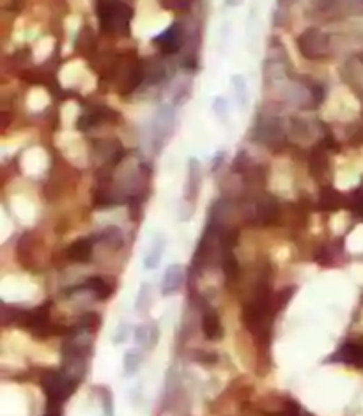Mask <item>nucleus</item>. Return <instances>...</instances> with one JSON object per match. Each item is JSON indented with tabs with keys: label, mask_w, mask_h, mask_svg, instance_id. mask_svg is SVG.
Listing matches in <instances>:
<instances>
[{
	"label": "nucleus",
	"mask_w": 363,
	"mask_h": 416,
	"mask_svg": "<svg viewBox=\"0 0 363 416\" xmlns=\"http://www.w3.org/2000/svg\"><path fill=\"white\" fill-rule=\"evenodd\" d=\"M94 241L96 237H80L76 241L71 243L66 248V259L74 264H86L90 261L94 252Z\"/></svg>",
	"instance_id": "nucleus-4"
},
{
	"label": "nucleus",
	"mask_w": 363,
	"mask_h": 416,
	"mask_svg": "<svg viewBox=\"0 0 363 416\" xmlns=\"http://www.w3.org/2000/svg\"><path fill=\"white\" fill-rule=\"evenodd\" d=\"M298 47L307 58L319 61V58L326 57V51H328V35L317 29H307L298 38Z\"/></svg>",
	"instance_id": "nucleus-3"
},
{
	"label": "nucleus",
	"mask_w": 363,
	"mask_h": 416,
	"mask_svg": "<svg viewBox=\"0 0 363 416\" xmlns=\"http://www.w3.org/2000/svg\"><path fill=\"white\" fill-rule=\"evenodd\" d=\"M213 112H215V115L218 117V119H222V121L225 119V117H229L225 97H216L215 103H213Z\"/></svg>",
	"instance_id": "nucleus-20"
},
{
	"label": "nucleus",
	"mask_w": 363,
	"mask_h": 416,
	"mask_svg": "<svg viewBox=\"0 0 363 416\" xmlns=\"http://www.w3.org/2000/svg\"><path fill=\"white\" fill-rule=\"evenodd\" d=\"M188 184H186V200L188 204H195L197 195H199L200 188V163L197 160H190L188 165Z\"/></svg>",
	"instance_id": "nucleus-9"
},
{
	"label": "nucleus",
	"mask_w": 363,
	"mask_h": 416,
	"mask_svg": "<svg viewBox=\"0 0 363 416\" xmlns=\"http://www.w3.org/2000/svg\"><path fill=\"white\" fill-rule=\"evenodd\" d=\"M135 342L144 349H152L158 342V326L156 324H142L135 328Z\"/></svg>",
	"instance_id": "nucleus-10"
},
{
	"label": "nucleus",
	"mask_w": 363,
	"mask_h": 416,
	"mask_svg": "<svg viewBox=\"0 0 363 416\" xmlns=\"http://www.w3.org/2000/svg\"><path fill=\"white\" fill-rule=\"evenodd\" d=\"M227 6H231V8H236L238 4H241V0H225Z\"/></svg>",
	"instance_id": "nucleus-22"
},
{
	"label": "nucleus",
	"mask_w": 363,
	"mask_h": 416,
	"mask_svg": "<svg viewBox=\"0 0 363 416\" xmlns=\"http://www.w3.org/2000/svg\"><path fill=\"white\" fill-rule=\"evenodd\" d=\"M232 89H234V97H236V105L238 109L245 110L248 106V102H250V94H248V86H246V80L241 77V74H234L231 78Z\"/></svg>",
	"instance_id": "nucleus-13"
},
{
	"label": "nucleus",
	"mask_w": 363,
	"mask_h": 416,
	"mask_svg": "<svg viewBox=\"0 0 363 416\" xmlns=\"http://www.w3.org/2000/svg\"><path fill=\"white\" fill-rule=\"evenodd\" d=\"M142 365V354L137 349H129L124 354V362H122V369H124L126 376H135Z\"/></svg>",
	"instance_id": "nucleus-15"
},
{
	"label": "nucleus",
	"mask_w": 363,
	"mask_h": 416,
	"mask_svg": "<svg viewBox=\"0 0 363 416\" xmlns=\"http://www.w3.org/2000/svg\"><path fill=\"white\" fill-rule=\"evenodd\" d=\"M152 307V285L151 284H142L140 291L137 294V300H135V312L137 314H147Z\"/></svg>",
	"instance_id": "nucleus-14"
},
{
	"label": "nucleus",
	"mask_w": 363,
	"mask_h": 416,
	"mask_svg": "<svg viewBox=\"0 0 363 416\" xmlns=\"http://www.w3.org/2000/svg\"><path fill=\"white\" fill-rule=\"evenodd\" d=\"M96 15L105 32L126 34L129 31L133 9L124 0H96Z\"/></svg>",
	"instance_id": "nucleus-1"
},
{
	"label": "nucleus",
	"mask_w": 363,
	"mask_h": 416,
	"mask_svg": "<svg viewBox=\"0 0 363 416\" xmlns=\"http://www.w3.org/2000/svg\"><path fill=\"white\" fill-rule=\"evenodd\" d=\"M220 262H222V269H223V275H225L227 282L238 280L239 264H238V259H236L234 252H232V248H229V246H223L222 255H220Z\"/></svg>",
	"instance_id": "nucleus-11"
},
{
	"label": "nucleus",
	"mask_w": 363,
	"mask_h": 416,
	"mask_svg": "<svg viewBox=\"0 0 363 416\" xmlns=\"http://www.w3.org/2000/svg\"><path fill=\"white\" fill-rule=\"evenodd\" d=\"M183 29H181L179 24H174L172 27H168L163 34L156 35L152 41L160 47V50L163 51V54H176V51H179V48L183 47Z\"/></svg>",
	"instance_id": "nucleus-5"
},
{
	"label": "nucleus",
	"mask_w": 363,
	"mask_h": 416,
	"mask_svg": "<svg viewBox=\"0 0 363 416\" xmlns=\"http://www.w3.org/2000/svg\"><path fill=\"white\" fill-rule=\"evenodd\" d=\"M96 241H103L108 246H115V248H119V246L122 245V234L118 227H106L105 230H102V232L96 236Z\"/></svg>",
	"instance_id": "nucleus-16"
},
{
	"label": "nucleus",
	"mask_w": 363,
	"mask_h": 416,
	"mask_svg": "<svg viewBox=\"0 0 363 416\" xmlns=\"http://www.w3.org/2000/svg\"><path fill=\"white\" fill-rule=\"evenodd\" d=\"M86 291L92 292L94 298L96 300H106V298H110V294H112V285L106 284V280H103L102 276H90V278H87L86 282H83L82 285Z\"/></svg>",
	"instance_id": "nucleus-12"
},
{
	"label": "nucleus",
	"mask_w": 363,
	"mask_h": 416,
	"mask_svg": "<svg viewBox=\"0 0 363 416\" xmlns=\"http://www.w3.org/2000/svg\"><path fill=\"white\" fill-rule=\"evenodd\" d=\"M45 416H60V408H48Z\"/></svg>",
	"instance_id": "nucleus-21"
},
{
	"label": "nucleus",
	"mask_w": 363,
	"mask_h": 416,
	"mask_svg": "<svg viewBox=\"0 0 363 416\" xmlns=\"http://www.w3.org/2000/svg\"><path fill=\"white\" fill-rule=\"evenodd\" d=\"M340 202H342V197L333 188H324L323 195H321V204H323L324 209H339L342 206Z\"/></svg>",
	"instance_id": "nucleus-17"
},
{
	"label": "nucleus",
	"mask_w": 363,
	"mask_h": 416,
	"mask_svg": "<svg viewBox=\"0 0 363 416\" xmlns=\"http://www.w3.org/2000/svg\"><path fill=\"white\" fill-rule=\"evenodd\" d=\"M165 246H167V239L161 232H156L152 236L151 245H149V250L145 252L144 257V268L145 269H156L161 262V257H163Z\"/></svg>",
	"instance_id": "nucleus-7"
},
{
	"label": "nucleus",
	"mask_w": 363,
	"mask_h": 416,
	"mask_svg": "<svg viewBox=\"0 0 363 416\" xmlns=\"http://www.w3.org/2000/svg\"><path fill=\"white\" fill-rule=\"evenodd\" d=\"M324 168H326V158H324L323 152H316L310 160V172H314V177H321Z\"/></svg>",
	"instance_id": "nucleus-18"
},
{
	"label": "nucleus",
	"mask_w": 363,
	"mask_h": 416,
	"mask_svg": "<svg viewBox=\"0 0 363 416\" xmlns=\"http://www.w3.org/2000/svg\"><path fill=\"white\" fill-rule=\"evenodd\" d=\"M99 392H102L103 399V416H113V397L110 390H106V386H99Z\"/></svg>",
	"instance_id": "nucleus-19"
},
{
	"label": "nucleus",
	"mask_w": 363,
	"mask_h": 416,
	"mask_svg": "<svg viewBox=\"0 0 363 416\" xmlns=\"http://www.w3.org/2000/svg\"><path fill=\"white\" fill-rule=\"evenodd\" d=\"M184 278H186L184 266L181 264L168 266L167 271H165L163 282H161V294H163L165 298L177 294V292L181 291V287H183Z\"/></svg>",
	"instance_id": "nucleus-6"
},
{
	"label": "nucleus",
	"mask_w": 363,
	"mask_h": 416,
	"mask_svg": "<svg viewBox=\"0 0 363 416\" xmlns=\"http://www.w3.org/2000/svg\"><path fill=\"white\" fill-rule=\"evenodd\" d=\"M79 383V378L71 376L64 369L45 372L41 378V386H43V392L47 393L48 408H60V404L73 395Z\"/></svg>",
	"instance_id": "nucleus-2"
},
{
	"label": "nucleus",
	"mask_w": 363,
	"mask_h": 416,
	"mask_svg": "<svg viewBox=\"0 0 363 416\" xmlns=\"http://www.w3.org/2000/svg\"><path fill=\"white\" fill-rule=\"evenodd\" d=\"M202 331L207 340H220L223 337L222 321L215 308H204L202 312Z\"/></svg>",
	"instance_id": "nucleus-8"
}]
</instances>
